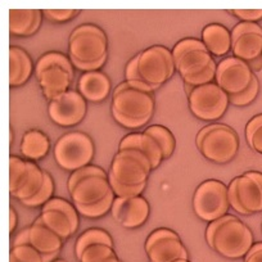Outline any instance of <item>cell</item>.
I'll return each instance as SVG.
<instances>
[{
	"mask_svg": "<svg viewBox=\"0 0 262 262\" xmlns=\"http://www.w3.org/2000/svg\"><path fill=\"white\" fill-rule=\"evenodd\" d=\"M155 112V99L149 93L133 89L121 82L113 93L112 116L121 126L138 128L149 122Z\"/></svg>",
	"mask_w": 262,
	"mask_h": 262,
	"instance_id": "6da1fadb",
	"label": "cell"
},
{
	"mask_svg": "<svg viewBox=\"0 0 262 262\" xmlns=\"http://www.w3.org/2000/svg\"><path fill=\"white\" fill-rule=\"evenodd\" d=\"M95 148L92 138L85 133L72 131L58 139L54 145V160L67 171H76L89 166L94 157Z\"/></svg>",
	"mask_w": 262,
	"mask_h": 262,
	"instance_id": "7a4b0ae2",
	"label": "cell"
},
{
	"mask_svg": "<svg viewBox=\"0 0 262 262\" xmlns=\"http://www.w3.org/2000/svg\"><path fill=\"white\" fill-rule=\"evenodd\" d=\"M253 247V233L243 221L231 216L220 226L213 238L212 249L229 259L246 257Z\"/></svg>",
	"mask_w": 262,
	"mask_h": 262,
	"instance_id": "3957f363",
	"label": "cell"
},
{
	"mask_svg": "<svg viewBox=\"0 0 262 262\" xmlns=\"http://www.w3.org/2000/svg\"><path fill=\"white\" fill-rule=\"evenodd\" d=\"M228 186L219 180L203 181L193 195V210L201 220L212 223L228 215Z\"/></svg>",
	"mask_w": 262,
	"mask_h": 262,
	"instance_id": "277c9868",
	"label": "cell"
},
{
	"mask_svg": "<svg viewBox=\"0 0 262 262\" xmlns=\"http://www.w3.org/2000/svg\"><path fill=\"white\" fill-rule=\"evenodd\" d=\"M69 49L70 58L80 62H97L107 57V36L95 25H81L72 31Z\"/></svg>",
	"mask_w": 262,
	"mask_h": 262,
	"instance_id": "5b68a950",
	"label": "cell"
},
{
	"mask_svg": "<svg viewBox=\"0 0 262 262\" xmlns=\"http://www.w3.org/2000/svg\"><path fill=\"white\" fill-rule=\"evenodd\" d=\"M138 69L143 80L149 85L160 88L172 77L175 60L172 52L162 45H153L138 53Z\"/></svg>",
	"mask_w": 262,
	"mask_h": 262,
	"instance_id": "8992f818",
	"label": "cell"
},
{
	"mask_svg": "<svg viewBox=\"0 0 262 262\" xmlns=\"http://www.w3.org/2000/svg\"><path fill=\"white\" fill-rule=\"evenodd\" d=\"M189 108L195 117L203 121H216L229 107V95L216 82L193 88L188 93Z\"/></svg>",
	"mask_w": 262,
	"mask_h": 262,
	"instance_id": "52a82bcc",
	"label": "cell"
},
{
	"mask_svg": "<svg viewBox=\"0 0 262 262\" xmlns=\"http://www.w3.org/2000/svg\"><path fill=\"white\" fill-rule=\"evenodd\" d=\"M203 157L215 163H228L239 150V139L235 131L223 123H212L211 130L198 147Z\"/></svg>",
	"mask_w": 262,
	"mask_h": 262,
	"instance_id": "ba28073f",
	"label": "cell"
},
{
	"mask_svg": "<svg viewBox=\"0 0 262 262\" xmlns=\"http://www.w3.org/2000/svg\"><path fill=\"white\" fill-rule=\"evenodd\" d=\"M150 161L137 149L118 150L113 157L110 175L118 183L126 185H140L145 184L152 171Z\"/></svg>",
	"mask_w": 262,
	"mask_h": 262,
	"instance_id": "9c48e42d",
	"label": "cell"
},
{
	"mask_svg": "<svg viewBox=\"0 0 262 262\" xmlns=\"http://www.w3.org/2000/svg\"><path fill=\"white\" fill-rule=\"evenodd\" d=\"M171 52L175 67L181 77L193 76L205 71L213 60L205 42L194 37L180 40Z\"/></svg>",
	"mask_w": 262,
	"mask_h": 262,
	"instance_id": "30bf717a",
	"label": "cell"
},
{
	"mask_svg": "<svg viewBox=\"0 0 262 262\" xmlns=\"http://www.w3.org/2000/svg\"><path fill=\"white\" fill-rule=\"evenodd\" d=\"M254 77L253 70L244 60L235 57L224 58L217 63L215 82L228 95L244 92Z\"/></svg>",
	"mask_w": 262,
	"mask_h": 262,
	"instance_id": "8fae6325",
	"label": "cell"
},
{
	"mask_svg": "<svg viewBox=\"0 0 262 262\" xmlns=\"http://www.w3.org/2000/svg\"><path fill=\"white\" fill-rule=\"evenodd\" d=\"M86 99L75 90H67L59 97L50 100L48 105L50 120L64 127L81 122L86 115Z\"/></svg>",
	"mask_w": 262,
	"mask_h": 262,
	"instance_id": "7c38bea8",
	"label": "cell"
},
{
	"mask_svg": "<svg viewBox=\"0 0 262 262\" xmlns=\"http://www.w3.org/2000/svg\"><path fill=\"white\" fill-rule=\"evenodd\" d=\"M111 213L113 219L123 228H139L149 216V203L143 196H134V198L116 196Z\"/></svg>",
	"mask_w": 262,
	"mask_h": 262,
	"instance_id": "4fadbf2b",
	"label": "cell"
},
{
	"mask_svg": "<svg viewBox=\"0 0 262 262\" xmlns=\"http://www.w3.org/2000/svg\"><path fill=\"white\" fill-rule=\"evenodd\" d=\"M239 201L249 213L262 212V172L248 171L236 178Z\"/></svg>",
	"mask_w": 262,
	"mask_h": 262,
	"instance_id": "5bb4252c",
	"label": "cell"
},
{
	"mask_svg": "<svg viewBox=\"0 0 262 262\" xmlns=\"http://www.w3.org/2000/svg\"><path fill=\"white\" fill-rule=\"evenodd\" d=\"M112 193L108 178L93 176L80 181L74 190L70 191L74 205H93Z\"/></svg>",
	"mask_w": 262,
	"mask_h": 262,
	"instance_id": "9a60e30c",
	"label": "cell"
},
{
	"mask_svg": "<svg viewBox=\"0 0 262 262\" xmlns=\"http://www.w3.org/2000/svg\"><path fill=\"white\" fill-rule=\"evenodd\" d=\"M77 88L85 99L93 103H99L110 95L111 81L107 75L100 71L85 72L79 79Z\"/></svg>",
	"mask_w": 262,
	"mask_h": 262,
	"instance_id": "2e32d148",
	"label": "cell"
},
{
	"mask_svg": "<svg viewBox=\"0 0 262 262\" xmlns=\"http://www.w3.org/2000/svg\"><path fill=\"white\" fill-rule=\"evenodd\" d=\"M123 149H137L142 152L150 161L153 170L157 168L163 161L162 152H161L158 144L149 135L145 134L144 131L143 133H133V134L126 135L120 142V145H118V150Z\"/></svg>",
	"mask_w": 262,
	"mask_h": 262,
	"instance_id": "e0dca14e",
	"label": "cell"
},
{
	"mask_svg": "<svg viewBox=\"0 0 262 262\" xmlns=\"http://www.w3.org/2000/svg\"><path fill=\"white\" fill-rule=\"evenodd\" d=\"M72 79L74 76L60 67H50L37 77L40 88L42 89L45 97L49 99V102L67 92Z\"/></svg>",
	"mask_w": 262,
	"mask_h": 262,
	"instance_id": "ac0fdd59",
	"label": "cell"
},
{
	"mask_svg": "<svg viewBox=\"0 0 262 262\" xmlns=\"http://www.w3.org/2000/svg\"><path fill=\"white\" fill-rule=\"evenodd\" d=\"M42 12L39 9H11L9 31L17 36H29L39 30Z\"/></svg>",
	"mask_w": 262,
	"mask_h": 262,
	"instance_id": "d6986e66",
	"label": "cell"
},
{
	"mask_svg": "<svg viewBox=\"0 0 262 262\" xmlns=\"http://www.w3.org/2000/svg\"><path fill=\"white\" fill-rule=\"evenodd\" d=\"M32 74V60L26 50L18 47L9 48V84L24 85Z\"/></svg>",
	"mask_w": 262,
	"mask_h": 262,
	"instance_id": "ffe728a7",
	"label": "cell"
},
{
	"mask_svg": "<svg viewBox=\"0 0 262 262\" xmlns=\"http://www.w3.org/2000/svg\"><path fill=\"white\" fill-rule=\"evenodd\" d=\"M150 262H173L176 259H189L188 251L180 238H168L158 242L145 249Z\"/></svg>",
	"mask_w": 262,
	"mask_h": 262,
	"instance_id": "44dd1931",
	"label": "cell"
},
{
	"mask_svg": "<svg viewBox=\"0 0 262 262\" xmlns=\"http://www.w3.org/2000/svg\"><path fill=\"white\" fill-rule=\"evenodd\" d=\"M202 41L213 55L226 54L233 47L231 31L220 24L207 25L202 31Z\"/></svg>",
	"mask_w": 262,
	"mask_h": 262,
	"instance_id": "7402d4cb",
	"label": "cell"
},
{
	"mask_svg": "<svg viewBox=\"0 0 262 262\" xmlns=\"http://www.w3.org/2000/svg\"><path fill=\"white\" fill-rule=\"evenodd\" d=\"M30 244L41 254L59 253L63 241L41 224L34 223L29 226Z\"/></svg>",
	"mask_w": 262,
	"mask_h": 262,
	"instance_id": "603a6c76",
	"label": "cell"
},
{
	"mask_svg": "<svg viewBox=\"0 0 262 262\" xmlns=\"http://www.w3.org/2000/svg\"><path fill=\"white\" fill-rule=\"evenodd\" d=\"M233 57L239 58L249 64L262 58V32H249L242 35L233 42Z\"/></svg>",
	"mask_w": 262,
	"mask_h": 262,
	"instance_id": "cb8c5ba5",
	"label": "cell"
},
{
	"mask_svg": "<svg viewBox=\"0 0 262 262\" xmlns=\"http://www.w3.org/2000/svg\"><path fill=\"white\" fill-rule=\"evenodd\" d=\"M44 173L45 171H42L36 163L32 161H27L26 175L22 179L18 189L12 194V196L21 202L30 200L41 189L42 184H44Z\"/></svg>",
	"mask_w": 262,
	"mask_h": 262,
	"instance_id": "d4e9b609",
	"label": "cell"
},
{
	"mask_svg": "<svg viewBox=\"0 0 262 262\" xmlns=\"http://www.w3.org/2000/svg\"><path fill=\"white\" fill-rule=\"evenodd\" d=\"M50 148L49 139L44 133L39 130H30L24 135L21 144L22 155L32 161L44 158Z\"/></svg>",
	"mask_w": 262,
	"mask_h": 262,
	"instance_id": "484cf974",
	"label": "cell"
},
{
	"mask_svg": "<svg viewBox=\"0 0 262 262\" xmlns=\"http://www.w3.org/2000/svg\"><path fill=\"white\" fill-rule=\"evenodd\" d=\"M35 223L47 226L49 230L57 234L62 241L69 239L70 236H72L75 234L71 221L69 220L67 216L63 215L59 211H41V215L36 219Z\"/></svg>",
	"mask_w": 262,
	"mask_h": 262,
	"instance_id": "4316f807",
	"label": "cell"
},
{
	"mask_svg": "<svg viewBox=\"0 0 262 262\" xmlns=\"http://www.w3.org/2000/svg\"><path fill=\"white\" fill-rule=\"evenodd\" d=\"M98 244L113 248V241L107 231L102 230V229H89L77 238L76 243H75V254L77 258H80L85 249L93 246H98Z\"/></svg>",
	"mask_w": 262,
	"mask_h": 262,
	"instance_id": "83f0119b",
	"label": "cell"
},
{
	"mask_svg": "<svg viewBox=\"0 0 262 262\" xmlns=\"http://www.w3.org/2000/svg\"><path fill=\"white\" fill-rule=\"evenodd\" d=\"M145 134L149 135L153 140L158 144L161 152H162L163 160H167L172 156L173 150H175V138L171 134V131L167 127L161 125H153L145 128Z\"/></svg>",
	"mask_w": 262,
	"mask_h": 262,
	"instance_id": "f1b7e54d",
	"label": "cell"
},
{
	"mask_svg": "<svg viewBox=\"0 0 262 262\" xmlns=\"http://www.w3.org/2000/svg\"><path fill=\"white\" fill-rule=\"evenodd\" d=\"M50 67H60V69L66 70L70 75L74 76V64H72L71 59L67 55L62 54L58 52H49L44 54L42 57L39 58L35 66V75L39 77L45 70L50 69Z\"/></svg>",
	"mask_w": 262,
	"mask_h": 262,
	"instance_id": "f546056e",
	"label": "cell"
},
{
	"mask_svg": "<svg viewBox=\"0 0 262 262\" xmlns=\"http://www.w3.org/2000/svg\"><path fill=\"white\" fill-rule=\"evenodd\" d=\"M115 200L116 195L112 190V193L108 194L105 198H103L99 202L93 203V205H75V207H76L77 212H79L80 215L89 219H97L102 217V216H104L108 211L112 210Z\"/></svg>",
	"mask_w": 262,
	"mask_h": 262,
	"instance_id": "4dcf8cb0",
	"label": "cell"
},
{
	"mask_svg": "<svg viewBox=\"0 0 262 262\" xmlns=\"http://www.w3.org/2000/svg\"><path fill=\"white\" fill-rule=\"evenodd\" d=\"M246 139L254 152L262 155V113L248 121L246 126Z\"/></svg>",
	"mask_w": 262,
	"mask_h": 262,
	"instance_id": "1f68e13d",
	"label": "cell"
},
{
	"mask_svg": "<svg viewBox=\"0 0 262 262\" xmlns=\"http://www.w3.org/2000/svg\"><path fill=\"white\" fill-rule=\"evenodd\" d=\"M53 193H54V183H53L52 176L48 172L44 173V184H42L41 189L35 194L34 196H31L30 200L22 201V205L27 206V207H39L42 206L44 207L50 200H52Z\"/></svg>",
	"mask_w": 262,
	"mask_h": 262,
	"instance_id": "d6a6232c",
	"label": "cell"
},
{
	"mask_svg": "<svg viewBox=\"0 0 262 262\" xmlns=\"http://www.w3.org/2000/svg\"><path fill=\"white\" fill-rule=\"evenodd\" d=\"M59 211L63 215H66L69 217V220L71 221L72 228L76 231L79 228V212H77L76 207L74 205H71L67 201L62 200V198H52L47 205L42 207V211Z\"/></svg>",
	"mask_w": 262,
	"mask_h": 262,
	"instance_id": "836d02e7",
	"label": "cell"
},
{
	"mask_svg": "<svg viewBox=\"0 0 262 262\" xmlns=\"http://www.w3.org/2000/svg\"><path fill=\"white\" fill-rule=\"evenodd\" d=\"M27 171V161L12 156L9 158V193L12 194L18 189L22 179L25 178Z\"/></svg>",
	"mask_w": 262,
	"mask_h": 262,
	"instance_id": "e575fe53",
	"label": "cell"
},
{
	"mask_svg": "<svg viewBox=\"0 0 262 262\" xmlns=\"http://www.w3.org/2000/svg\"><path fill=\"white\" fill-rule=\"evenodd\" d=\"M115 249L111 247L103 246V244H98V246L89 247L85 249L84 253L79 258L80 262H107L108 259L116 257Z\"/></svg>",
	"mask_w": 262,
	"mask_h": 262,
	"instance_id": "d590c367",
	"label": "cell"
},
{
	"mask_svg": "<svg viewBox=\"0 0 262 262\" xmlns=\"http://www.w3.org/2000/svg\"><path fill=\"white\" fill-rule=\"evenodd\" d=\"M93 176L108 178V173H105V171L103 170V168L98 167V166L95 165L85 166V167L74 171V172L70 175L69 183H67V188H69L70 191H72L75 186H76L80 181H82L84 179H88V178H93Z\"/></svg>",
	"mask_w": 262,
	"mask_h": 262,
	"instance_id": "8d00e7d4",
	"label": "cell"
},
{
	"mask_svg": "<svg viewBox=\"0 0 262 262\" xmlns=\"http://www.w3.org/2000/svg\"><path fill=\"white\" fill-rule=\"evenodd\" d=\"M108 181L112 188L113 193L117 198H134V196H140V194L144 191L147 183L140 184V185H126V184H121L113 178L112 175L108 173Z\"/></svg>",
	"mask_w": 262,
	"mask_h": 262,
	"instance_id": "74e56055",
	"label": "cell"
},
{
	"mask_svg": "<svg viewBox=\"0 0 262 262\" xmlns=\"http://www.w3.org/2000/svg\"><path fill=\"white\" fill-rule=\"evenodd\" d=\"M216 71H217V62L213 59L205 71L200 72V74L196 75H193V76L183 77V80L184 82H185V85L191 86V89H193V88L203 86V85L210 84V82H212L213 80L216 79Z\"/></svg>",
	"mask_w": 262,
	"mask_h": 262,
	"instance_id": "f35d334b",
	"label": "cell"
},
{
	"mask_svg": "<svg viewBox=\"0 0 262 262\" xmlns=\"http://www.w3.org/2000/svg\"><path fill=\"white\" fill-rule=\"evenodd\" d=\"M11 258L16 262H44V254L40 253L31 244H25L12 248Z\"/></svg>",
	"mask_w": 262,
	"mask_h": 262,
	"instance_id": "ab89813d",
	"label": "cell"
},
{
	"mask_svg": "<svg viewBox=\"0 0 262 262\" xmlns=\"http://www.w3.org/2000/svg\"><path fill=\"white\" fill-rule=\"evenodd\" d=\"M258 93H259V82H258V79H257V76L254 75L251 85H249L244 92L239 93V94L229 95V100H230L231 104L238 105V107H243V105L251 104V103L257 98Z\"/></svg>",
	"mask_w": 262,
	"mask_h": 262,
	"instance_id": "60d3db41",
	"label": "cell"
},
{
	"mask_svg": "<svg viewBox=\"0 0 262 262\" xmlns=\"http://www.w3.org/2000/svg\"><path fill=\"white\" fill-rule=\"evenodd\" d=\"M249 32H262V27L257 22H239L231 30V41L234 42L242 35L249 34Z\"/></svg>",
	"mask_w": 262,
	"mask_h": 262,
	"instance_id": "b9f144b4",
	"label": "cell"
},
{
	"mask_svg": "<svg viewBox=\"0 0 262 262\" xmlns=\"http://www.w3.org/2000/svg\"><path fill=\"white\" fill-rule=\"evenodd\" d=\"M228 200H229V205H230V207L233 208L235 212H238L239 215H246V216L249 215V213L243 208L241 201H239L238 189H236V178L233 179L230 185L228 186Z\"/></svg>",
	"mask_w": 262,
	"mask_h": 262,
	"instance_id": "7bdbcfd3",
	"label": "cell"
},
{
	"mask_svg": "<svg viewBox=\"0 0 262 262\" xmlns=\"http://www.w3.org/2000/svg\"><path fill=\"white\" fill-rule=\"evenodd\" d=\"M42 14L50 21L66 22L77 16L79 11H74V9H47V11L42 12Z\"/></svg>",
	"mask_w": 262,
	"mask_h": 262,
	"instance_id": "ee69618b",
	"label": "cell"
},
{
	"mask_svg": "<svg viewBox=\"0 0 262 262\" xmlns=\"http://www.w3.org/2000/svg\"><path fill=\"white\" fill-rule=\"evenodd\" d=\"M168 238H180V236H179L173 230H170V229H157V230H155L153 233H150L149 236L147 238V242H145V249L150 248V247L155 246L158 242Z\"/></svg>",
	"mask_w": 262,
	"mask_h": 262,
	"instance_id": "f6af8a7d",
	"label": "cell"
},
{
	"mask_svg": "<svg viewBox=\"0 0 262 262\" xmlns=\"http://www.w3.org/2000/svg\"><path fill=\"white\" fill-rule=\"evenodd\" d=\"M231 13L244 22H257L262 19V9H234Z\"/></svg>",
	"mask_w": 262,
	"mask_h": 262,
	"instance_id": "bcb514c9",
	"label": "cell"
},
{
	"mask_svg": "<svg viewBox=\"0 0 262 262\" xmlns=\"http://www.w3.org/2000/svg\"><path fill=\"white\" fill-rule=\"evenodd\" d=\"M70 59H71L75 69L84 72H94V71H99V69H102L103 66H104L105 60H107V57L102 58V59L97 60V62H80V60L74 59V58H70Z\"/></svg>",
	"mask_w": 262,
	"mask_h": 262,
	"instance_id": "7dc6e473",
	"label": "cell"
},
{
	"mask_svg": "<svg viewBox=\"0 0 262 262\" xmlns=\"http://www.w3.org/2000/svg\"><path fill=\"white\" fill-rule=\"evenodd\" d=\"M125 76H126V81H142L143 77L140 75L139 69H138V55H135L134 58H131L128 60L127 66H126V70H125ZM144 81V80H143Z\"/></svg>",
	"mask_w": 262,
	"mask_h": 262,
	"instance_id": "c3c4849f",
	"label": "cell"
},
{
	"mask_svg": "<svg viewBox=\"0 0 262 262\" xmlns=\"http://www.w3.org/2000/svg\"><path fill=\"white\" fill-rule=\"evenodd\" d=\"M230 217H231L230 215H226V216H224V217L219 219V220H215V221H212V223H210L207 230H206V241H207L208 246H210L211 248H212V246H213V238H215L216 231H217L219 229H220V226L223 225L224 223H226V221H228Z\"/></svg>",
	"mask_w": 262,
	"mask_h": 262,
	"instance_id": "681fc988",
	"label": "cell"
},
{
	"mask_svg": "<svg viewBox=\"0 0 262 262\" xmlns=\"http://www.w3.org/2000/svg\"><path fill=\"white\" fill-rule=\"evenodd\" d=\"M244 262H262V243L253 244L248 254L244 257Z\"/></svg>",
	"mask_w": 262,
	"mask_h": 262,
	"instance_id": "f907efd6",
	"label": "cell"
},
{
	"mask_svg": "<svg viewBox=\"0 0 262 262\" xmlns=\"http://www.w3.org/2000/svg\"><path fill=\"white\" fill-rule=\"evenodd\" d=\"M127 84L130 85V88H133V89H137V90H140V92H144V93H153L155 90H157L158 88L156 86H152V85H149L148 82L145 81H139V80H137V81H127Z\"/></svg>",
	"mask_w": 262,
	"mask_h": 262,
	"instance_id": "816d5d0a",
	"label": "cell"
},
{
	"mask_svg": "<svg viewBox=\"0 0 262 262\" xmlns=\"http://www.w3.org/2000/svg\"><path fill=\"white\" fill-rule=\"evenodd\" d=\"M25 244H30L29 241V226L25 229H22L16 236H14L13 241V247H18V246H25Z\"/></svg>",
	"mask_w": 262,
	"mask_h": 262,
	"instance_id": "f5cc1de1",
	"label": "cell"
},
{
	"mask_svg": "<svg viewBox=\"0 0 262 262\" xmlns=\"http://www.w3.org/2000/svg\"><path fill=\"white\" fill-rule=\"evenodd\" d=\"M17 226V213L13 207L9 208V233H13Z\"/></svg>",
	"mask_w": 262,
	"mask_h": 262,
	"instance_id": "db71d44e",
	"label": "cell"
},
{
	"mask_svg": "<svg viewBox=\"0 0 262 262\" xmlns=\"http://www.w3.org/2000/svg\"><path fill=\"white\" fill-rule=\"evenodd\" d=\"M173 262H190V261H189V259H176V261Z\"/></svg>",
	"mask_w": 262,
	"mask_h": 262,
	"instance_id": "11a10c76",
	"label": "cell"
},
{
	"mask_svg": "<svg viewBox=\"0 0 262 262\" xmlns=\"http://www.w3.org/2000/svg\"><path fill=\"white\" fill-rule=\"evenodd\" d=\"M54 262H67V261H66V259H55V261Z\"/></svg>",
	"mask_w": 262,
	"mask_h": 262,
	"instance_id": "9f6ffc18",
	"label": "cell"
}]
</instances>
